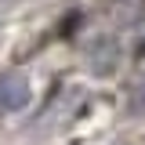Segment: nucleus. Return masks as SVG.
<instances>
[{
    "mask_svg": "<svg viewBox=\"0 0 145 145\" xmlns=\"http://www.w3.org/2000/svg\"><path fill=\"white\" fill-rule=\"evenodd\" d=\"M29 80L18 76V72H7L0 76V112H18V109L29 105Z\"/></svg>",
    "mask_w": 145,
    "mask_h": 145,
    "instance_id": "1",
    "label": "nucleus"
},
{
    "mask_svg": "<svg viewBox=\"0 0 145 145\" xmlns=\"http://www.w3.org/2000/svg\"><path fill=\"white\" fill-rule=\"evenodd\" d=\"M127 109H131V116H145V80H142L134 91H131V98H127Z\"/></svg>",
    "mask_w": 145,
    "mask_h": 145,
    "instance_id": "2",
    "label": "nucleus"
},
{
    "mask_svg": "<svg viewBox=\"0 0 145 145\" xmlns=\"http://www.w3.org/2000/svg\"><path fill=\"white\" fill-rule=\"evenodd\" d=\"M138 54H145V36H142V44H138Z\"/></svg>",
    "mask_w": 145,
    "mask_h": 145,
    "instance_id": "3",
    "label": "nucleus"
}]
</instances>
